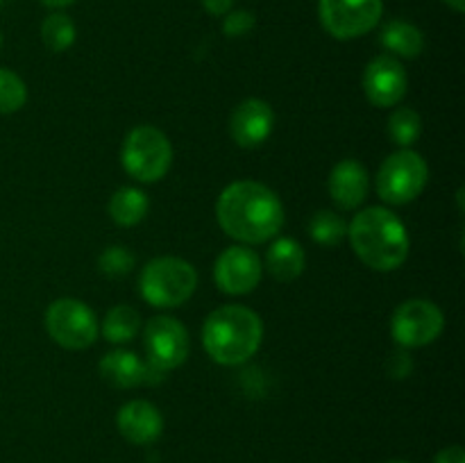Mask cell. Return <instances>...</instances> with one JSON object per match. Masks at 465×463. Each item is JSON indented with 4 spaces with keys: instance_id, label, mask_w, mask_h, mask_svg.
<instances>
[{
    "instance_id": "1",
    "label": "cell",
    "mask_w": 465,
    "mask_h": 463,
    "mask_svg": "<svg viewBox=\"0 0 465 463\" xmlns=\"http://www.w3.org/2000/svg\"><path fill=\"white\" fill-rule=\"evenodd\" d=\"M218 225L232 239L257 245L280 234L284 207L280 198L259 182H234L221 193L216 204Z\"/></svg>"
},
{
    "instance_id": "2",
    "label": "cell",
    "mask_w": 465,
    "mask_h": 463,
    "mask_svg": "<svg viewBox=\"0 0 465 463\" xmlns=\"http://www.w3.org/2000/svg\"><path fill=\"white\" fill-rule=\"evenodd\" d=\"M348 236L354 254L372 271H395L409 257L407 230L402 221L384 207L359 212L350 222Z\"/></svg>"
},
{
    "instance_id": "3",
    "label": "cell",
    "mask_w": 465,
    "mask_h": 463,
    "mask_svg": "<svg viewBox=\"0 0 465 463\" xmlns=\"http://www.w3.org/2000/svg\"><path fill=\"white\" fill-rule=\"evenodd\" d=\"M262 318L248 307L227 304L204 320L203 343L209 357L221 366L248 361L262 345Z\"/></svg>"
},
{
    "instance_id": "4",
    "label": "cell",
    "mask_w": 465,
    "mask_h": 463,
    "mask_svg": "<svg viewBox=\"0 0 465 463\" xmlns=\"http://www.w3.org/2000/svg\"><path fill=\"white\" fill-rule=\"evenodd\" d=\"M198 286V272L180 257H159L145 263L139 277V291L153 307H180L193 295Z\"/></svg>"
},
{
    "instance_id": "5",
    "label": "cell",
    "mask_w": 465,
    "mask_h": 463,
    "mask_svg": "<svg viewBox=\"0 0 465 463\" xmlns=\"http://www.w3.org/2000/svg\"><path fill=\"white\" fill-rule=\"evenodd\" d=\"M123 168L127 175L139 182H157L168 172L173 162L171 141L162 130L141 125L127 134L121 153Z\"/></svg>"
},
{
    "instance_id": "6",
    "label": "cell",
    "mask_w": 465,
    "mask_h": 463,
    "mask_svg": "<svg viewBox=\"0 0 465 463\" xmlns=\"http://www.w3.org/2000/svg\"><path fill=\"white\" fill-rule=\"evenodd\" d=\"M430 168L411 148H402L386 157L377 172V193L389 204H407L425 191Z\"/></svg>"
},
{
    "instance_id": "7",
    "label": "cell",
    "mask_w": 465,
    "mask_h": 463,
    "mask_svg": "<svg viewBox=\"0 0 465 463\" xmlns=\"http://www.w3.org/2000/svg\"><path fill=\"white\" fill-rule=\"evenodd\" d=\"M45 330L62 348L84 350L95 343L100 327L95 313L84 302L62 298L54 300L45 311Z\"/></svg>"
},
{
    "instance_id": "8",
    "label": "cell",
    "mask_w": 465,
    "mask_h": 463,
    "mask_svg": "<svg viewBox=\"0 0 465 463\" xmlns=\"http://www.w3.org/2000/svg\"><path fill=\"white\" fill-rule=\"evenodd\" d=\"M381 0H321L318 16L334 39H357L380 23Z\"/></svg>"
},
{
    "instance_id": "9",
    "label": "cell",
    "mask_w": 465,
    "mask_h": 463,
    "mask_svg": "<svg viewBox=\"0 0 465 463\" xmlns=\"http://www.w3.org/2000/svg\"><path fill=\"white\" fill-rule=\"evenodd\" d=\"M445 325L443 311L430 300H407L391 318V334L402 348H422L434 343Z\"/></svg>"
},
{
    "instance_id": "10",
    "label": "cell",
    "mask_w": 465,
    "mask_h": 463,
    "mask_svg": "<svg viewBox=\"0 0 465 463\" xmlns=\"http://www.w3.org/2000/svg\"><path fill=\"white\" fill-rule=\"evenodd\" d=\"M145 352L150 366L159 370H173L189 357V331L180 320L171 316H157L145 325Z\"/></svg>"
},
{
    "instance_id": "11",
    "label": "cell",
    "mask_w": 465,
    "mask_h": 463,
    "mask_svg": "<svg viewBox=\"0 0 465 463\" xmlns=\"http://www.w3.org/2000/svg\"><path fill=\"white\" fill-rule=\"evenodd\" d=\"M262 259L254 250L245 245H232L221 257L216 259L213 277L223 293L227 295H245L257 289L262 281Z\"/></svg>"
},
{
    "instance_id": "12",
    "label": "cell",
    "mask_w": 465,
    "mask_h": 463,
    "mask_svg": "<svg viewBox=\"0 0 465 463\" xmlns=\"http://www.w3.org/2000/svg\"><path fill=\"white\" fill-rule=\"evenodd\" d=\"M409 86L407 71L393 54H380L363 73V89L368 100L377 107H393L404 98Z\"/></svg>"
},
{
    "instance_id": "13",
    "label": "cell",
    "mask_w": 465,
    "mask_h": 463,
    "mask_svg": "<svg viewBox=\"0 0 465 463\" xmlns=\"http://www.w3.org/2000/svg\"><path fill=\"white\" fill-rule=\"evenodd\" d=\"M275 125V113L271 104L259 98H248L230 116V134L241 148H257L271 136Z\"/></svg>"
},
{
    "instance_id": "14",
    "label": "cell",
    "mask_w": 465,
    "mask_h": 463,
    "mask_svg": "<svg viewBox=\"0 0 465 463\" xmlns=\"http://www.w3.org/2000/svg\"><path fill=\"white\" fill-rule=\"evenodd\" d=\"M118 431L134 445H148L162 436L163 420L162 413L154 404L145 399H132L125 407H121L116 416Z\"/></svg>"
},
{
    "instance_id": "15",
    "label": "cell",
    "mask_w": 465,
    "mask_h": 463,
    "mask_svg": "<svg viewBox=\"0 0 465 463\" xmlns=\"http://www.w3.org/2000/svg\"><path fill=\"white\" fill-rule=\"evenodd\" d=\"M371 180L357 159H343L330 172V195L341 209H357L366 200Z\"/></svg>"
},
{
    "instance_id": "16",
    "label": "cell",
    "mask_w": 465,
    "mask_h": 463,
    "mask_svg": "<svg viewBox=\"0 0 465 463\" xmlns=\"http://www.w3.org/2000/svg\"><path fill=\"white\" fill-rule=\"evenodd\" d=\"M145 363L127 350H114L100 361V375L114 389H134L143 384Z\"/></svg>"
},
{
    "instance_id": "17",
    "label": "cell",
    "mask_w": 465,
    "mask_h": 463,
    "mask_svg": "<svg viewBox=\"0 0 465 463\" xmlns=\"http://www.w3.org/2000/svg\"><path fill=\"white\" fill-rule=\"evenodd\" d=\"M266 268L277 281H293L304 271V250L293 239H277L266 254Z\"/></svg>"
},
{
    "instance_id": "18",
    "label": "cell",
    "mask_w": 465,
    "mask_h": 463,
    "mask_svg": "<svg viewBox=\"0 0 465 463\" xmlns=\"http://www.w3.org/2000/svg\"><path fill=\"white\" fill-rule=\"evenodd\" d=\"M148 198L143 191L134 189V186H123L109 200V216L116 225L121 227H134L148 213Z\"/></svg>"
},
{
    "instance_id": "19",
    "label": "cell",
    "mask_w": 465,
    "mask_h": 463,
    "mask_svg": "<svg viewBox=\"0 0 465 463\" xmlns=\"http://www.w3.org/2000/svg\"><path fill=\"white\" fill-rule=\"evenodd\" d=\"M381 44L386 50L393 53V57L413 59L425 48V36L416 25L407 21H391L381 30Z\"/></svg>"
},
{
    "instance_id": "20",
    "label": "cell",
    "mask_w": 465,
    "mask_h": 463,
    "mask_svg": "<svg viewBox=\"0 0 465 463\" xmlns=\"http://www.w3.org/2000/svg\"><path fill=\"white\" fill-rule=\"evenodd\" d=\"M141 327V313L134 307L127 304H118L112 311L104 316L103 334L109 343H127L139 334Z\"/></svg>"
},
{
    "instance_id": "21",
    "label": "cell",
    "mask_w": 465,
    "mask_h": 463,
    "mask_svg": "<svg viewBox=\"0 0 465 463\" xmlns=\"http://www.w3.org/2000/svg\"><path fill=\"white\" fill-rule=\"evenodd\" d=\"M309 234L316 243L331 248V245H339L348 236V225H345L339 213L325 209V212L313 213L312 222H309Z\"/></svg>"
},
{
    "instance_id": "22",
    "label": "cell",
    "mask_w": 465,
    "mask_h": 463,
    "mask_svg": "<svg viewBox=\"0 0 465 463\" xmlns=\"http://www.w3.org/2000/svg\"><path fill=\"white\" fill-rule=\"evenodd\" d=\"M41 39L53 53H64L75 41V25L66 14H50L41 25Z\"/></svg>"
},
{
    "instance_id": "23",
    "label": "cell",
    "mask_w": 465,
    "mask_h": 463,
    "mask_svg": "<svg viewBox=\"0 0 465 463\" xmlns=\"http://www.w3.org/2000/svg\"><path fill=\"white\" fill-rule=\"evenodd\" d=\"M420 132H422L420 116H418L413 109L400 107L391 113L389 134L398 145H402V148H411V145L418 141V136H420Z\"/></svg>"
},
{
    "instance_id": "24",
    "label": "cell",
    "mask_w": 465,
    "mask_h": 463,
    "mask_svg": "<svg viewBox=\"0 0 465 463\" xmlns=\"http://www.w3.org/2000/svg\"><path fill=\"white\" fill-rule=\"evenodd\" d=\"M27 89L16 73L0 68V113H14L25 104Z\"/></svg>"
},
{
    "instance_id": "25",
    "label": "cell",
    "mask_w": 465,
    "mask_h": 463,
    "mask_svg": "<svg viewBox=\"0 0 465 463\" xmlns=\"http://www.w3.org/2000/svg\"><path fill=\"white\" fill-rule=\"evenodd\" d=\"M98 266L104 275L123 277L134 268V257H132V252L127 248L112 245V248H107L103 254H100Z\"/></svg>"
},
{
    "instance_id": "26",
    "label": "cell",
    "mask_w": 465,
    "mask_h": 463,
    "mask_svg": "<svg viewBox=\"0 0 465 463\" xmlns=\"http://www.w3.org/2000/svg\"><path fill=\"white\" fill-rule=\"evenodd\" d=\"M254 27V16L250 12H227L225 21H223V30H225L227 36H243L248 32H252Z\"/></svg>"
},
{
    "instance_id": "27",
    "label": "cell",
    "mask_w": 465,
    "mask_h": 463,
    "mask_svg": "<svg viewBox=\"0 0 465 463\" xmlns=\"http://www.w3.org/2000/svg\"><path fill=\"white\" fill-rule=\"evenodd\" d=\"M434 463H465V452L459 445H452V448L440 449Z\"/></svg>"
},
{
    "instance_id": "28",
    "label": "cell",
    "mask_w": 465,
    "mask_h": 463,
    "mask_svg": "<svg viewBox=\"0 0 465 463\" xmlns=\"http://www.w3.org/2000/svg\"><path fill=\"white\" fill-rule=\"evenodd\" d=\"M203 5L209 14H213V16H225L227 12H232L234 0H203Z\"/></svg>"
},
{
    "instance_id": "29",
    "label": "cell",
    "mask_w": 465,
    "mask_h": 463,
    "mask_svg": "<svg viewBox=\"0 0 465 463\" xmlns=\"http://www.w3.org/2000/svg\"><path fill=\"white\" fill-rule=\"evenodd\" d=\"M41 3H44L45 7L59 9V7H68V5H73V3H75V0H41Z\"/></svg>"
},
{
    "instance_id": "30",
    "label": "cell",
    "mask_w": 465,
    "mask_h": 463,
    "mask_svg": "<svg viewBox=\"0 0 465 463\" xmlns=\"http://www.w3.org/2000/svg\"><path fill=\"white\" fill-rule=\"evenodd\" d=\"M445 3H448L454 12H463L465 9V0H445Z\"/></svg>"
},
{
    "instance_id": "31",
    "label": "cell",
    "mask_w": 465,
    "mask_h": 463,
    "mask_svg": "<svg viewBox=\"0 0 465 463\" xmlns=\"http://www.w3.org/2000/svg\"><path fill=\"white\" fill-rule=\"evenodd\" d=\"M386 463H409V461H400V458H395V461H386Z\"/></svg>"
},
{
    "instance_id": "32",
    "label": "cell",
    "mask_w": 465,
    "mask_h": 463,
    "mask_svg": "<svg viewBox=\"0 0 465 463\" xmlns=\"http://www.w3.org/2000/svg\"><path fill=\"white\" fill-rule=\"evenodd\" d=\"M0 45H3V32H0Z\"/></svg>"
}]
</instances>
